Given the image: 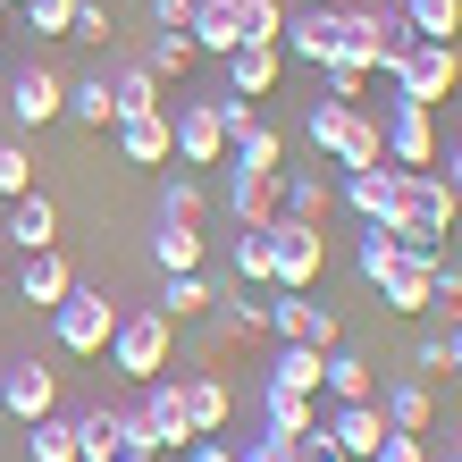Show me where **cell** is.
I'll list each match as a JSON object with an SVG mask.
<instances>
[{
    "mask_svg": "<svg viewBox=\"0 0 462 462\" xmlns=\"http://www.w3.org/2000/svg\"><path fill=\"white\" fill-rule=\"evenodd\" d=\"M454 210L462 202L446 194L438 169H395V236H403V253H446Z\"/></svg>",
    "mask_w": 462,
    "mask_h": 462,
    "instance_id": "1",
    "label": "cell"
},
{
    "mask_svg": "<svg viewBox=\"0 0 462 462\" xmlns=\"http://www.w3.org/2000/svg\"><path fill=\"white\" fill-rule=\"evenodd\" d=\"M303 143H311V152H328L337 169H378V160H387V143H378V118H370V110H353V101H328V93L311 101Z\"/></svg>",
    "mask_w": 462,
    "mask_h": 462,
    "instance_id": "2",
    "label": "cell"
},
{
    "mask_svg": "<svg viewBox=\"0 0 462 462\" xmlns=\"http://www.w3.org/2000/svg\"><path fill=\"white\" fill-rule=\"evenodd\" d=\"M177 362V319H160L152 303L143 311H118V328H110V370L134 378V387H152V378H169Z\"/></svg>",
    "mask_w": 462,
    "mask_h": 462,
    "instance_id": "3",
    "label": "cell"
},
{
    "mask_svg": "<svg viewBox=\"0 0 462 462\" xmlns=\"http://www.w3.org/2000/svg\"><path fill=\"white\" fill-rule=\"evenodd\" d=\"M454 85H462V51H454V42H420V34H412V42L387 60V93L420 101V110L454 101Z\"/></svg>",
    "mask_w": 462,
    "mask_h": 462,
    "instance_id": "4",
    "label": "cell"
},
{
    "mask_svg": "<svg viewBox=\"0 0 462 462\" xmlns=\"http://www.w3.org/2000/svg\"><path fill=\"white\" fill-rule=\"evenodd\" d=\"M328 269V236L311 219H269V294H311Z\"/></svg>",
    "mask_w": 462,
    "mask_h": 462,
    "instance_id": "5",
    "label": "cell"
},
{
    "mask_svg": "<svg viewBox=\"0 0 462 462\" xmlns=\"http://www.w3.org/2000/svg\"><path fill=\"white\" fill-rule=\"evenodd\" d=\"M110 328H118V303H110L101 286H85V278H76V294H68V303H51V345H60V353H76V362L110 353Z\"/></svg>",
    "mask_w": 462,
    "mask_h": 462,
    "instance_id": "6",
    "label": "cell"
},
{
    "mask_svg": "<svg viewBox=\"0 0 462 462\" xmlns=\"http://www.w3.org/2000/svg\"><path fill=\"white\" fill-rule=\"evenodd\" d=\"M412 42L403 9H345V34H337V60L362 68V76H387V60Z\"/></svg>",
    "mask_w": 462,
    "mask_h": 462,
    "instance_id": "7",
    "label": "cell"
},
{
    "mask_svg": "<svg viewBox=\"0 0 462 462\" xmlns=\"http://www.w3.org/2000/svg\"><path fill=\"white\" fill-rule=\"evenodd\" d=\"M378 143H387L395 169H438V110L387 93V110H378Z\"/></svg>",
    "mask_w": 462,
    "mask_h": 462,
    "instance_id": "8",
    "label": "cell"
},
{
    "mask_svg": "<svg viewBox=\"0 0 462 462\" xmlns=\"http://www.w3.org/2000/svg\"><path fill=\"white\" fill-rule=\"evenodd\" d=\"M169 143L185 169H219L227 160V126H219V101H177V118H169Z\"/></svg>",
    "mask_w": 462,
    "mask_h": 462,
    "instance_id": "9",
    "label": "cell"
},
{
    "mask_svg": "<svg viewBox=\"0 0 462 462\" xmlns=\"http://www.w3.org/2000/svg\"><path fill=\"white\" fill-rule=\"evenodd\" d=\"M269 337L278 345H345V328H337V311L328 303H311V294H269Z\"/></svg>",
    "mask_w": 462,
    "mask_h": 462,
    "instance_id": "10",
    "label": "cell"
},
{
    "mask_svg": "<svg viewBox=\"0 0 462 462\" xmlns=\"http://www.w3.org/2000/svg\"><path fill=\"white\" fill-rule=\"evenodd\" d=\"M143 446L152 454H185L194 446V420H185V395H177V378H152V395H143Z\"/></svg>",
    "mask_w": 462,
    "mask_h": 462,
    "instance_id": "11",
    "label": "cell"
},
{
    "mask_svg": "<svg viewBox=\"0 0 462 462\" xmlns=\"http://www.w3.org/2000/svg\"><path fill=\"white\" fill-rule=\"evenodd\" d=\"M337 34H345V9H286L278 51H286V60H303V68H328L337 60Z\"/></svg>",
    "mask_w": 462,
    "mask_h": 462,
    "instance_id": "12",
    "label": "cell"
},
{
    "mask_svg": "<svg viewBox=\"0 0 462 462\" xmlns=\"http://www.w3.org/2000/svg\"><path fill=\"white\" fill-rule=\"evenodd\" d=\"M76 454H85V462H110V454H152V446H143V420H134V412L101 403V412L76 420Z\"/></svg>",
    "mask_w": 462,
    "mask_h": 462,
    "instance_id": "13",
    "label": "cell"
},
{
    "mask_svg": "<svg viewBox=\"0 0 462 462\" xmlns=\"http://www.w3.org/2000/svg\"><path fill=\"white\" fill-rule=\"evenodd\" d=\"M0 412H9L17 429H25V420H42V412H60V370H42V362L0 370Z\"/></svg>",
    "mask_w": 462,
    "mask_h": 462,
    "instance_id": "14",
    "label": "cell"
},
{
    "mask_svg": "<svg viewBox=\"0 0 462 462\" xmlns=\"http://www.w3.org/2000/svg\"><path fill=\"white\" fill-rule=\"evenodd\" d=\"M345 210L362 227H395V160H378V169H345Z\"/></svg>",
    "mask_w": 462,
    "mask_h": 462,
    "instance_id": "15",
    "label": "cell"
},
{
    "mask_svg": "<svg viewBox=\"0 0 462 462\" xmlns=\"http://www.w3.org/2000/svg\"><path fill=\"white\" fill-rule=\"evenodd\" d=\"M9 118H17V126H51V118H68V76H51V68H17V85H9Z\"/></svg>",
    "mask_w": 462,
    "mask_h": 462,
    "instance_id": "16",
    "label": "cell"
},
{
    "mask_svg": "<svg viewBox=\"0 0 462 462\" xmlns=\"http://www.w3.org/2000/svg\"><path fill=\"white\" fill-rule=\"evenodd\" d=\"M17 303H34V311H51V303H68L76 294V269H68V253L51 244V253H25V269H17Z\"/></svg>",
    "mask_w": 462,
    "mask_h": 462,
    "instance_id": "17",
    "label": "cell"
},
{
    "mask_svg": "<svg viewBox=\"0 0 462 462\" xmlns=\"http://www.w3.org/2000/svg\"><path fill=\"white\" fill-rule=\"evenodd\" d=\"M278 76H286V51H278V42H244V51H227V93L269 101V93H278Z\"/></svg>",
    "mask_w": 462,
    "mask_h": 462,
    "instance_id": "18",
    "label": "cell"
},
{
    "mask_svg": "<svg viewBox=\"0 0 462 462\" xmlns=\"http://www.w3.org/2000/svg\"><path fill=\"white\" fill-rule=\"evenodd\" d=\"M118 152H126V169H169V160H177V143H169V110L118 118Z\"/></svg>",
    "mask_w": 462,
    "mask_h": 462,
    "instance_id": "19",
    "label": "cell"
},
{
    "mask_svg": "<svg viewBox=\"0 0 462 462\" xmlns=\"http://www.w3.org/2000/svg\"><path fill=\"white\" fill-rule=\"evenodd\" d=\"M185 34H194L202 60H227V51H244V17H236V0H194Z\"/></svg>",
    "mask_w": 462,
    "mask_h": 462,
    "instance_id": "20",
    "label": "cell"
},
{
    "mask_svg": "<svg viewBox=\"0 0 462 462\" xmlns=\"http://www.w3.org/2000/svg\"><path fill=\"white\" fill-rule=\"evenodd\" d=\"M319 395H337V403H378V378H370V362L353 345H328L319 353Z\"/></svg>",
    "mask_w": 462,
    "mask_h": 462,
    "instance_id": "21",
    "label": "cell"
},
{
    "mask_svg": "<svg viewBox=\"0 0 462 462\" xmlns=\"http://www.w3.org/2000/svg\"><path fill=\"white\" fill-rule=\"evenodd\" d=\"M0 244H17V253H51V244H60V202L51 194H17L9 202V236Z\"/></svg>",
    "mask_w": 462,
    "mask_h": 462,
    "instance_id": "22",
    "label": "cell"
},
{
    "mask_svg": "<svg viewBox=\"0 0 462 462\" xmlns=\"http://www.w3.org/2000/svg\"><path fill=\"white\" fill-rule=\"evenodd\" d=\"M378 412H387V429H403V438H429V420H438V387H429V378H395V387L378 395Z\"/></svg>",
    "mask_w": 462,
    "mask_h": 462,
    "instance_id": "23",
    "label": "cell"
},
{
    "mask_svg": "<svg viewBox=\"0 0 462 462\" xmlns=\"http://www.w3.org/2000/svg\"><path fill=\"white\" fill-rule=\"evenodd\" d=\"M227 169L278 177V169H286V134H278V126H261V118H244V126L227 134Z\"/></svg>",
    "mask_w": 462,
    "mask_h": 462,
    "instance_id": "24",
    "label": "cell"
},
{
    "mask_svg": "<svg viewBox=\"0 0 462 462\" xmlns=\"http://www.w3.org/2000/svg\"><path fill=\"white\" fill-rule=\"evenodd\" d=\"M328 202H337V185L319 177V169H278V219H328Z\"/></svg>",
    "mask_w": 462,
    "mask_h": 462,
    "instance_id": "25",
    "label": "cell"
},
{
    "mask_svg": "<svg viewBox=\"0 0 462 462\" xmlns=\"http://www.w3.org/2000/svg\"><path fill=\"white\" fill-rule=\"evenodd\" d=\"M319 429H328V438H337L353 462H370V454H378V438H387V412H378V403H337Z\"/></svg>",
    "mask_w": 462,
    "mask_h": 462,
    "instance_id": "26",
    "label": "cell"
},
{
    "mask_svg": "<svg viewBox=\"0 0 462 462\" xmlns=\"http://www.w3.org/2000/svg\"><path fill=\"white\" fill-rule=\"evenodd\" d=\"M177 395H185V420H194V438H219V429H227V412H236V395H227L210 370L177 378Z\"/></svg>",
    "mask_w": 462,
    "mask_h": 462,
    "instance_id": "27",
    "label": "cell"
},
{
    "mask_svg": "<svg viewBox=\"0 0 462 462\" xmlns=\"http://www.w3.org/2000/svg\"><path fill=\"white\" fill-rule=\"evenodd\" d=\"M429 261H438V253H403L387 278H378V294H387V311H395V319L429 311Z\"/></svg>",
    "mask_w": 462,
    "mask_h": 462,
    "instance_id": "28",
    "label": "cell"
},
{
    "mask_svg": "<svg viewBox=\"0 0 462 462\" xmlns=\"http://www.w3.org/2000/svg\"><path fill=\"white\" fill-rule=\"evenodd\" d=\"M227 210H236V227H269V219H278V177L227 169Z\"/></svg>",
    "mask_w": 462,
    "mask_h": 462,
    "instance_id": "29",
    "label": "cell"
},
{
    "mask_svg": "<svg viewBox=\"0 0 462 462\" xmlns=\"http://www.w3.org/2000/svg\"><path fill=\"white\" fill-rule=\"evenodd\" d=\"M210 311H219V345L261 337V328H269V294H261V286H236V294H219Z\"/></svg>",
    "mask_w": 462,
    "mask_h": 462,
    "instance_id": "30",
    "label": "cell"
},
{
    "mask_svg": "<svg viewBox=\"0 0 462 462\" xmlns=\"http://www.w3.org/2000/svg\"><path fill=\"white\" fill-rule=\"evenodd\" d=\"M210 303H219V294H210V278H202V269H177V278L160 286V303H152V311H160V319H202Z\"/></svg>",
    "mask_w": 462,
    "mask_h": 462,
    "instance_id": "31",
    "label": "cell"
},
{
    "mask_svg": "<svg viewBox=\"0 0 462 462\" xmlns=\"http://www.w3.org/2000/svg\"><path fill=\"white\" fill-rule=\"evenodd\" d=\"M261 429H269V438H303V429H319V412H311V395L261 387Z\"/></svg>",
    "mask_w": 462,
    "mask_h": 462,
    "instance_id": "32",
    "label": "cell"
},
{
    "mask_svg": "<svg viewBox=\"0 0 462 462\" xmlns=\"http://www.w3.org/2000/svg\"><path fill=\"white\" fill-rule=\"evenodd\" d=\"M25 462H85L76 454V420H60V412L25 420Z\"/></svg>",
    "mask_w": 462,
    "mask_h": 462,
    "instance_id": "33",
    "label": "cell"
},
{
    "mask_svg": "<svg viewBox=\"0 0 462 462\" xmlns=\"http://www.w3.org/2000/svg\"><path fill=\"white\" fill-rule=\"evenodd\" d=\"M152 261H160V278H177V269H202V227L160 219V236H152Z\"/></svg>",
    "mask_w": 462,
    "mask_h": 462,
    "instance_id": "34",
    "label": "cell"
},
{
    "mask_svg": "<svg viewBox=\"0 0 462 462\" xmlns=\"http://www.w3.org/2000/svg\"><path fill=\"white\" fill-rule=\"evenodd\" d=\"M269 387H286V395H319V345H278V362H269Z\"/></svg>",
    "mask_w": 462,
    "mask_h": 462,
    "instance_id": "35",
    "label": "cell"
},
{
    "mask_svg": "<svg viewBox=\"0 0 462 462\" xmlns=\"http://www.w3.org/2000/svg\"><path fill=\"white\" fill-rule=\"evenodd\" d=\"M110 101H118V118H143V110H160V76H152L143 60H126V68L110 76Z\"/></svg>",
    "mask_w": 462,
    "mask_h": 462,
    "instance_id": "36",
    "label": "cell"
},
{
    "mask_svg": "<svg viewBox=\"0 0 462 462\" xmlns=\"http://www.w3.org/2000/svg\"><path fill=\"white\" fill-rule=\"evenodd\" d=\"M68 118H76V126H118L110 76H76V85H68Z\"/></svg>",
    "mask_w": 462,
    "mask_h": 462,
    "instance_id": "37",
    "label": "cell"
},
{
    "mask_svg": "<svg viewBox=\"0 0 462 462\" xmlns=\"http://www.w3.org/2000/svg\"><path fill=\"white\" fill-rule=\"evenodd\" d=\"M403 25L420 42H454L462 34V0H403Z\"/></svg>",
    "mask_w": 462,
    "mask_h": 462,
    "instance_id": "38",
    "label": "cell"
},
{
    "mask_svg": "<svg viewBox=\"0 0 462 462\" xmlns=\"http://www.w3.org/2000/svg\"><path fill=\"white\" fill-rule=\"evenodd\" d=\"M202 202H210V194H202V177H185V169H177V177H160V219L202 227Z\"/></svg>",
    "mask_w": 462,
    "mask_h": 462,
    "instance_id": "39",
    "label": "cell"
},
{
    "mask_svg": "<svg viewBox=\"0 0 462 462\" xmlns=\"http://www.w3.org/2000/svg\"><path fill=\"white\" fill-rule=\"evenodd\" d=\"M395 261H403V236H395V227H362V244H353V269H362V278L378 286Z\"/></svg>",
    "mask_w": 462,
    "mask_h": 462,
    "instance_id": "40",
    "label": "cell"
},
{
    "mask_svg": "<svg viewBox=\"0 0 462 462\" xmlns=\"http://www.w3.org/2000/svg\"><path fill=\"white\" fill-rule=\"evenodd\" d=\"M143 68H152V76H185V68H202V51H194V34H185V25H177V34L160 25V42L143 51Z\"/></svg>",
    "mask_w": 462,
    "mask_h": 462,
    "instance_id": "41",
    "label": "cell"
},
{
    "mask_svg": "<svg viewBox=\"0 0 462 462\" xmlns=\"http://www.w3.org/2000/svg\"><path fill=\"white\" fill-rule=\"evenodd\" d=\"M236 286L269 294V227H236Z\"/></svg>",
    "mask_w": 462,
    "mask_h": 462,
    "instance_id": "42",
    "label": "cell"
},
{
    "mask_svg": "<svg viewBox=\"0 0 462 462\" xmlns=\"http://www.w3.org/2000/svg\"><path fill=\"white\" fill-rule=\"evenodd\" d=\"M429 311H446V319H462V261H429Z\"/></svg>",
    "mask_w": 462,
    "mask_h": 462,
    "instance_id": "43",
    "label": "cell"
},
{
    "mask_svg": "<svg viewBox=\"0 0 462 462\" xmlns=\"http://www.w3.org/2000/svg\"><path fill=\"white\" fill-rule=\"evenodd\" d=\"M236 17H244V42H278L286 34V0H236Z\"/></svg>",
    "mask_w": 462,
    "mask_h": 462,
    "instance_id": "44",
    "label": "cell"
},
{
    "mask_svg": "<svg viewBox=\"0 0 462 462\" xmlns=\"http://www.w3.org/2000/svg\"><path fill=\"white\" fill-rule=\"evenodd\" d=\"M34 194V160H25V143H0V202Z\"/></svg>",
    "mask_w": 462,
    "mask_h": 462,
    "instance_id": "45",
    "label": "cell"
},
{
    "mask_svg": "<svg viewBox=\"0 0 462 462\" xmlns=\"http://www.w3.org/2000/svg\"><path fill=\"white\" fill-rule=\"evenodd\" d=\"M25 25L51 42H68V25H76V0H25Z\"/></svg>",
    "mask_w": 462,
    "mask_h": 462,
    "instance_id": "46",
    "label": "cell"
},
{
    "mask_svg": "<svg viewBox=\"0 0 462 462\" xmlns=\"http://www.w3.org/2000/svg\"><path fill=\"white\" fill-rule=\"evenodd\" d=\"M118 25H110V9L101 0H76V25H68V42H110Z\"/></svg>",
    "mask_w": 462,
    "mask_h": 462,
    "instance_id": "47",
    "label": "cell"
},
{
    "mask_svg": "<svg viewBox=\"0 0 462 462\" xmlns=\"http://www.w3.org/2000/svg\"><path fill=\"white\" fill-rule=\"evenodd\" d=\"M370 462H429V438H403V429H387Z\"/></svg>",
    "mask_w": 462,
    "mask_h": 462,
    "instance_id": "48",
    "label": "cell"
},
{
    "mask_svg": "<svg viewBox=\"0 0 462 462\" xmlns=\"http://www.w3.org/2000/svg\"><path fill=\"white\" fill-rule=\"evenodd\" d=\"M236 462H303V446H294V438H269V429H261V438L244 446Z\"/></svg>",
    "mask_w": 462,
    "mask_h": 462,
    "instance_id": "49",
    "label": "cell"
},
{
    "mask_svg": "<svg viewBox=\"0 0 462 462\" xmlns=\"http://www.w3.org/2000/svg\"><path fill=\"white\" fill-rule=\"evenodd\" d=\"M294 446H303V462H353L337 438H328V429H303V438H294Z\"/></svg>",
    "mask_w": 462,
    "mask_h": 462,
    "instance_id": "50",
    "label": "cell"
},
{
    "mask_svg": "<svg viewBox=\"0 0 462 462\" xmlns=\"http://www.w3.org/2000/svg\"><path fill=\"white\" fill-rule=\"evenodd\" d=\"M412 370H420V378H446V337H420V345H412Z\"/></svg>",
    "mask_w": 462,
    "mask_h": 462,
    "instance_id": "51",
    "label": "cell"
},
{
    "mask_svg": "<svg viewBox=\"0 0 462 462\" xmlns=\"http://www.w3.org/2000/svg\"><path fill=\"white\" fill-rule=\"evenodd\" d=\"M152 17H160V25H169V34H177V25L194 17V0H152Z\"/></svg>",
    "mask_w": 462,
    "mask_h": 462,
    "instance_id": "52",
    "label": "cell"
},
{
    "mask_svg": "<svg viewBox=\"0 0 462 462\" xmlns=\"http://www.w3.org/2000/svg\"><path fill=\"white\" fill-rule=\"evenodd\" d=\"M185 462H236V454H227L219 438H194V446H185Z\"/></svg>",
    "mask_w": 462,
    "mask_h": 462,
    "instance_id": "53",
    "label": "cell"
},
{
    "mask_svg": "<svg viewBox=\"0 0 462 462\" xmlns=\"http://www.w3.org/2000/svg\"><path fill=\"white\" fill-rule=\"evenodd\" d=\"M446 194H454V202H462V143H454V152H446Z\"/></svg>",
    "mask_w": 462,
    "mask_h": 462,
    "instance_id": "54",
    "label": "cell"
},
{
    "mask_svg": "<svg viewBox=\"0 0 462 462\" xmlns=\"http://www.w3.org/2000/svg\"><path fill=\"white\" fill-rule=\"evenodd\" d=\"M446 378H462V319H454V337H446Z\"/></svg>",
    "mask_w": 462,
    "mask_h": 462,
    "instance_id": "55",
    "label": "cell"
},
{
    "mask_svg": "<svg viewBox=\"0 0 462 462\" xmlns=\"http://www.w3.org/2000/svg\"><path fill=\"white\" fill-rule=\"evenodd\" d=\"M110 462H160V454H110Z\"/></svg>",
    "mask_w": 462,
    "mask_h": 462,
    "instance_id": "56",
    "label": "cell"
},
{
    "mask_svg": "<svg viewBox=\"0 0 462 462\" xmlns=\"http://www.w3.org/2000/svg\"><path fill=\"white\" fill-rule=\"evenodd\" d=\"M0 42H9V0H0Z\"/></svg>",
    "mask_w": 462,
    "mask_h": 462,
    "instance_id": "57",
    "label": "cell"
},
{
    "mask_svg": "<svg viewBox=\"0 0 462 462\" xmlns=\"http://www.w3.org/2000/svg\"><path fill=\"white\" fill-rule=\"evenodd\" d=\"M446 462H462V438H454V446H446Z\"/></svg>",
    "mask_w": 462,
    "mask_h": 462,
    "instance_id": "58",
    "label": "cell"
},
{
    "mask_svg": "<svg viewBox=\"0 0 462 462\" xmlns=\"http://www.w3.org/2000/svg\"><path fill=\"white\" fill-rule=\"evenodd\" d=\"M0 286H9V261H0Z\"/></svg>",
    "mask_w": 462,
    "mask_h": 462,
    "instance_id": "59",
    "label": "cell"
},
{
    "mask_svg": "<svg viewBox=\"0 0 462 462\" xmlns=\"http://www.w3.org/2000/svg\"><path fill=\"white\" fill-rule=\"evenodd\" d=\"M9 9H25V0H9Z\"/></svg>",
    "mask_w": 462,
    "mask_h": 462,
    "instance_id": "60",
    "label": "cell"
}]
</instances>
